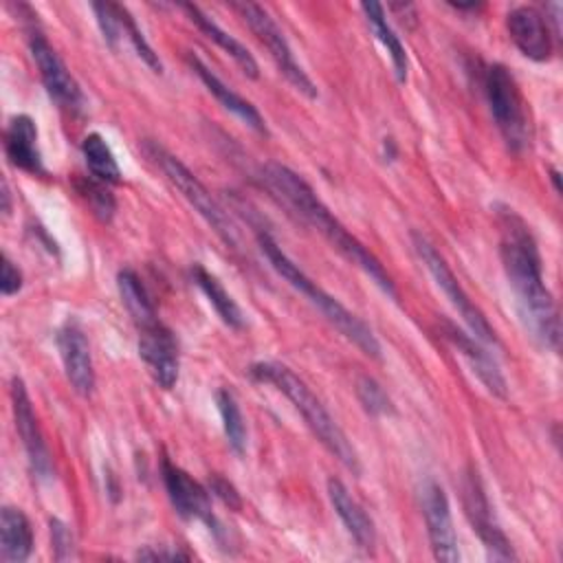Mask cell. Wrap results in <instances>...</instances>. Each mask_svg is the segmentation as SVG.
<instances>
[{"label": "cell", "mask_w": 563, "mask_h": 563, "mask_svg": "<svg viewBox=\"0 0 563 563\" xmlns=\"http://www.w3.org/2000/svg\"><path fill=\"white\" fill-rule=\"evenodd\" d=\"M499 260L515 295V308L530 339L543 350L559 352L561 319L559 308L543 282L539 244L528 222L510 207L497 205Z\"/></svg>", "instance_id": "1"}, {"label": "cell", "mask_w": 563, "mask_h": 563, "mask_svg": "<svg viewBox=\"0 0 563 563\" xmlns=\"http://www.w3.org/2000/svg\"><path fill=\"white\" fill-rule=\"evenodd\" d=\"M262 185L295 213L301 222L321 233L350 264L361 268L387 297L398 299L396 286L389 273L383 268L378 257L369 253L343 224L341 220L323 205V200L314 194V189L290 167L282 163H266L260 169Z\"/></svg>", "instance_id": "2"}, {"label": "cell", "mask_w": 563, "mask_h": 563, "mask_svg": "<svg viewBox=\"0 0 563 563\" xmlns=\"http://www.w3.org/2000/svg\"><path fill=\"white\" fill-rule=\"evenodd\" d=\"M249 374L253 380L262 385H273L277 391H282L292 407L301 413L308 429L314 433V438L352 473H361L358 453L343 433V429L336 424V420L330 416V411L323 407V402L312 394V389L284 363L277 361H257L249 367Z\"/></svg>", "instance_id": "3"}, {"label": "cell", "mask_w": 563, "mask_h": 563, "mask_svg": "<svg viewBox=\"0 0 563 563\" xmlns=\"http://www.w3.org/2000/svg\"><path fill=\"white\" fill-rule=\"evenodd\" d=\"M255 240L260 251L266 255L268 264L275 268L279 277H284L297 292H301L323 317L332 323L350 343H354L365 356L380 358V343L372 328L358 319L352 310H347L336 297L325 292L317 282H312L277 244V240L266 229H255Z\"/></svg>", "instance_id": "4"}, {"label": "cell", "mask_w": 563, "mask_h": 563, "mask_svg": "<svg viewBox=\"0 0 563 563\" xmlns=\"http://www.w3.org/2000/svg\"><path fill=\"white\" fill-rule=\"evenodd\" d=\"M482 90L493 114V121L512 154H521L530 147L532 125L528 101L504 64H488L482 75Z\"/></svg>", "instance_id": "5"}, {"label": "cell", "mask_w": 563, "mask_h": 563, "mask_svg": "<svg viewBox=\"0 0 563 563\" xmlns=\"http://www.w3.org/2000/svg\"><path fill=\"white\" fill-rule=\"evenodd\" d=\"M143 152L147 158L165 174V178L172 183L174 189L194 207V211L213 229V233L231 249H238V231L231 222L229 213L216 202L211 191L202 185V180L172 152H167L156 141H143Z\"/></svg>", "instance_id": "6"}, {"label": "cell", "mask_w": 563, "mask_h": 563, "mask_svg": "<svg viewBox=\"0 0 563 563\" xmlns=\"http://www.w3.org/2000/svg\"><path fill=\"white\" fill-rule=\"evenodd\" d=\"M411 242L413 249L420 257V262L424 264V268L429 271V275L433 277L435 286L444 292V297L451 301V306L457 310V314L462 317V321L466 323L468 332L484 343L486 347H501L499 336L495 332V328L488 323V319L484 317V312L471 301V297L466 295V290L462 288V284L457 282V277L453 275L451 266L446 264V260L440 255V251L418 231L411 233Z\"/></svg>", "instance_id": "7"}, {"label": "cell", "mask_w": 563, "mask_h": 563, "mask_svg": "<svg viewBox=\"0 0 563 563\" xmlns=\"http://www.w3.org/2000/svg\"><path fill=\"white\" fill-rule=\"evenodd\" d=\"M229 7L242 18V22L257 37V42L268 51L271 59L275 62L279 73L286 77V81L295 90L306 95L308 99H317L319 90H317L314 81L308 77V73L295 59L292 48H290L288 40L284 37V31L277 26V22L271 18V13L255 2H231Z\"/></svg>", "instance_id": "8"}, {"label": "cell", "mask_w": 563, "mask_h": 563, "mask_svg": "<svg viewBox=\"0 0 563 563\" xmlns=\"http://www.w3.org/2000/svg\"><path fill=\"white\" fill-rule=\"evenodd\" d=\"M462 506L473 532L486 548L488 559L493 561H515L517 552L495 519L493 506L475 468H468L462 477Z\"/></svg>", "instance_id": "9"}, {"label": "cell", "mask_w": 563, "mask_h": 563, "mask_svg": "<svg viewBox=\"0 0 563 563\" xmlns=\"http://www.w3.org/2000/svg\"><path fill=\"white\" fill-rule=\"evenodd\" d=\"M26 42H29V53L37 66L40 79L46 92L51 95V99H55L66 110H73V112L81 110L84 92L77 79L70 75L68 66L51 46V42L46 40V35L42 33L35 20H31L26 26Z\"/></svg>", "instance_id": "10"}, {"label": "cell", "mask_w": 563, "mask_h": 563, "mask_svg": "<svg viewBox=\"0 0 563 563\" xmlns=\"http://www.w3.org/2000/svg\"><path fill=\"white\" fill-rule=\"evenodd\" d=\"M161 479L165 486V493L174 506V510L183 519H196L202 521L209 532L220 539L222 523L211 510V493L200 482H196L187 471L176 466L169 457L161 460Z\"/></svg>", "instance_id": "11"}, {"label": "cell", "mask_w": 563, "mask_h": 563, "mask_svg": "<svg viewBox=\"0 0 563 563\" xmlns=\"http://www.w3.org/2000/svg\"><path fill=\"white\" fill-rule=\"evenodd\" d=\"M11 409H13V420H15V431L22 440L29 468L35 479L46 482L53 477V460L48 453V446L44 442L37 416L33 411V402L29 398L26 385L20 376L11 378Z\"/></svg>", "instance_id": "12"}, {"label": "cell", "mask_w": 563, "mask_h": 563, "mask_svg": "<svg viewBox=\"0 0 563 563\" xmlns=\"http://www.w3.org/2000/svg\"><path fill=\"white\" fill-rule=\"evenodd\" d=\"M420 508H422L427 537H429L433 556L444 563L460 561L457 534H455L453 517H451V504H449L444 488L435 479H427L420 486Z\"/></svg>", "instance_id": "13"}, {"label": "cell", "mask_w": 563, "mask_h": 563, "mask_svg": "<svg viewBox=\"0 0 563 563\" xmlns=\"http://www.w3.org/2000/svg\"><path fill=\"white\" fill-rule=\"evenodd\" d=\"M139 356L147 367L152 380L169 391L178 383L180 350L174 332L158 321L139 328Z\"/></svg>", "instance_id": "14"}, {"label": "cell", "mask_w": 563, "mask_h": 563, "mask_svg": "<svg viewBox=\"0 0 563 563\" xmlns=\"http://www.w3.org/2000/svg\"><path fill=\"white\" fill-rule=\"evenodd\" d=\"M55 345L64 365L66 380L77 396L88 398L95 391V365L90 343L84 328L75 319H66L55 334Z\"/></svg>", "instance_id": "15"}, {"label": "cell", "mask_w": 563, "mask_h": 563, "mask_svg": "<svg viewBox=\"0 0 563 563\" xmlns=\"http://www.w3.org/2000/svg\"><path fill=\"white\" fill-rule=\"evenodd\" d=\"M506 29L519 53L532 62H548L554 53L548 18L532 4H519L508 11Z\"/></svg>", "instance_id": "16"}, {"label": "cell", "mask_w": 563, "mask_h": 563, "mask_svg": "<svg viewBox=\"0 0 563 563\" xmlns=\"http://www.w3.org/2000/svg\"><path fill=\"white\" fill-rule=\"evenodd\" d=\"M442 336L460 352V356L468 363L471 372L479 378V383L486 387L488 394L501 400L508 396V383L501 374V367L484 343H479L471 332L460 330L455 323L446 319L442 321Z\"/></svg>", "instance_id": "17"}, {"label": "cell", "mask_w": 563, "mask_h": 563, "mask_svg": "<svg viewBox=\"0 0 563 563\" xmlns=\"http://www.w3.org/2000/svg\"><path fill=\"white\" fill-rule=\"evenodd\" d=\"M2 145L4 156L13 167L33 176L44 174L42 152L37 145V125L29 114H13L7 121Z\"/></svg>", "instance_id": "18"}, {"label": "cell", "mask_w": 563, "mask_h": 563, "mask_svg": "<svg viewBox=\"0 0 563 563\" xmlns=\"http://www.w3.org/2000/svg\"><path fill=\"white\" fill-rule=\"evenodd\" d=\"M187 64L189 68L198 75V79L205 84V88L218 99V103L229 110L231 114H235L242 123H246L251 130H255L257 134H266V121L264 117L260 114V110L249 101L244 99L242 95H238L233 88H229L196 53H187Z\"/></svg>", "instance_id": "19"}, {"label": "cell", "mask_w": 563, "mask_h": 563, "mask_svg": "<svg viewBox=\"0 0 563 563\" xmlns=\"http://www.w3.org/2000/svg\"><path fill=\"white\" fill-rule=\"evenodd\" d=\"M325 486H328V499H330L336 517L345 526L347 534L354 539V543L361 550H367V552L374 550L376 530H374V521L365 512V508L350 495V490L345 488V484L341 479L330 477Z\"/></svg>", "instance_id": "20"}, {"label": "cell", "mask_w": 563, "mask_h": 563, "mask_svg": "<svg viewBox=\"0 0 563 563\" xmlns=\"http://www.w3.org/2000/svg\"><path fill=\"white\" fill-rule=\"evenodd\" d=\"M180 9L189 15V20L200 29L202 35H207L211 42H216V44L240 66V70H242L249 79H257V77H260L257 59L253 57V53H251L240 40H235V37L229 35L222 26H218V22H213L198 4L185 2V4H180Z\"/></svg>", "instance_id": "21"}, {"label": "cell", "mask_w": 563, "mask_h": 563, "mask_svg": "<svg viewBox=\"0 0 563 563\" xmlns=\"http://www.w3.org/2000/svg\"><path fill=\"white\" fill-rule=\"evenodd\" d=\"M33 528L29 517L15 506H2L0 512V556L7 563H24L33 552Z\"/></svg>", "instance_id": "22"}, {"label": "cell", "mask_w": 563, "mask_h": 563, "mask_svg": "<svg viewBox=\"0 0 563 563\" xmlns=\"http://www.w3.org/2000/svg\"><path fill=\"white\" fill-rule=\"evenodd\" d=\"M361 11L365 15L367 26L372 29L374 37L383 44V48L389 55L391 68H394V77L398 84L407 81V70H409V59H407V51L400 42V37L396 35V31L391 29L387 15H385V7L378 2H361Z\"/></svg>", "instance_id": "23"}, {"label": "cell", "mask_w": 563, "mask_h": 563, "mask_svg": "<svg viewBox=\"0 0 563 563\" xmlns=\"http://www.w3.org/2000/svg\"><path fill=\"white\" fill-rule=\"evenodd\" d=\"M191 279L200 288V292L207 297V301L211 303V308L216 310V314L224 325H229L231 330L244 328V314L240 306L233 301V297L227 292V288L213 273H209L202 264H194Z\"/></svg>", "instance_id": "24"}, {"label": "cell", "mask_w": 563, "mask_h": 563, "mask_svg": "<svg viewBox=\"0 0 563 563\" xmlns=\"http://www.w3.org/2000/svg\"><path fill=\"white\" fill-rule=\"evenodd\" d=\"M117 288H119V297H121V303L125 306L128 314L132 317L136 330L139 328H145L154 321H158L156 317V308L150 299V292L147 288L143 286L141 277L136 275V271L132 268H121L117 273Z\"/></svg>", "instance_id": "25"}, {"label": "cell", "mask_w": 563, "mask_h": 563, "mask_svg": "<svg viewBox=\"0 0 563 563\" xmlns=\"http://www.w3.org/2000/svg\"><path fill=\"white\" fill-rule=\"evenodd\" d=\"M81 154L88 165V172L92 178L106 183V185H117L121 183V169L119 163L106 143V139L99 132H90L81 141Z\"/></svg>", "instance_id": "26"}, {"label": "cell", "mask_w": 563, "mask_h": 563, "mask_svg": "<svg viewBox=\"0 0 563 563\" xmlns=\"http://www.w3.org/2000/svg\"><path fill=\"white\" fill-rule=\"evenodd\" d=\"M216 405H218V413L222 420V431L227 438L229 449L235 455H244L246 451V424H244V416L240 411V405L233 396L231 389L222 387L216 391Z\"/></svg>", "instance_id": "27"}, {"label": "cell", "mask_w": 563, "mask_h": 563, "mask_svg": "<svg viewBox=\"0 0 563 563\" xmlns=\"http://www.w3.org/2000/svg\"><path fill=\"white\" fill-rule=\"evenodd\" d=\"M354 391H356V398L363 407V411L372 418H385V416H394L396 413V407L391 402V398L387 396V391L383 389V385L367 376V374H361L354 383Z\"/></svg>", "instance_id": "28"}, {"label": "cell", "mask_w": 563, "mask_h": 563, "mask_svg": "<svg viewBox=\"0 0 563 563\" xmlns=\"http://www.w3.org/2000/svg\"><path fill=\"white\" fill-rule=\"evenodd\" d=\"M77 187V194L88 202V207L92 209V213L101 220V222H110L112 216H114V209H117V200L110 191V187L92 176H86V178H79L75 183Z\"/></svg>", "instance_id": "29"}, {"label": "cell", "mask_w": 563, "mask_h": 563, "mask_svg": "<svg viewBox=\"0 0 563 563\" xmlns=\"http://www.w3.org/2000/svg\"><path fill=\"white\" fill-rule=\"evenodd\" d=\"M117 13H119V20H121V31H123V35L130 40V44L134 46L136 55H139L154 73H163V64H161V59H158V53H154V48L150 46V42H147L145 35H143V31L139 29L134 15L128 11V7H123V4L117 2Z\"/></svg>", "instance_id": "30"}, {"label": "cell", "mask_w": 563, "mask_h": 563, "mask_svg": "<svg viewBox=\"0 0 563 563\" xmlns=\"http://www.w3.org/2000/svg\"><path fill=\"white\" fill-rule=\"evenodd\" d=\"M95 18H97V24H99V31L103 35V42L110 46V48H117L119 44V37H121V20H119V13H117V2H92L90 4Z\"/></svg>", "instance_id": "31"}, {"label": "cell", "mask_w": 563, "mask_h": 563, "mask_svg": "<svg viewBox=\"0 0 563 563\" xmlns=\"http://www.w3.org/2000/svg\"><path fill=\"white\" fill-rule=\"evenodd\" d=\"M51 543H53V556L57 561H66L73 556V548H75V539L70 528L62 521V519H51Z\"/></svg>", "instance_id": "32"}, {"label": "cell", "mask_w": 563, "mask_h": 563, "mask_svg": "<svg viewBox=\"0 0 563 563\" xmlns=\"http://www.w3.org/2000/svg\"><path fill=\"white\" fill-rule=\"evenodd\" d=\"M207 488H209V493L216 495L224 506H229V508H233V510H240V508H242V497H240L238 488H235L229 479H224V477H220V475H211Z\"/></svg>", "instance_id": "33"}, {"label": "cell", "mask_w": 563, "mask_h": 563, "mask_svg": "<svg viewBox=\"0 0 563 563\" xmlns=\"http://www.w3.org/2000/svg\"><path fill=\"white\" fill-rule=\"evenodd\" d=\"M22 288V271L13 264V260L2 253V275H0V292L4 297H11L15 292H20Z\"/></svg>", "instance_id": "34"}, {"label": "cell", "mask_w": 563, "mask_h": 563, "mask_svg": "<svg viewBox=\"0 0 563 563\" xmlns=\"http://www.w3.org/2000/svg\"><path fill=\"white\" fill-rule=\"evenodd\" d=\"M136 559H145V561H187V559H191V554L180 552V550H154L150 545V548L139 550Z\"/></svg>", "instance_id": "35"}, {"label": "cell", "mask_w": 563, "mask_h": 563, "mask_svg": "<svg viewBox=\"0 0 563 563\" xmlns=\"http://www.w3.org/2000/svg\"><path fill=\"white\" fill-rule=\"evenodd\" d=\"M0 200H2V205H0L2 216H9V213H11V191H9V183H7V180H2V187H0Z\"/></svg>", "instance_id": "36"}, {"label": "cell", "mask_w": 563, "mask_h": 563, "mask_svg": "<svg viewBox=\"0 0 563 563\" xmlns=\"http://www.w3.org/2000/svg\"><path fill=\"white\" fill-rule=\"evenodd\" d=\"M455 11H479L484 4H479V2H471V4H451Z\"/></svg>", "instance_id": "37"}, {"label": "cell", "mask_w": 563, "mask_h": 563, "mask_svg": "<svg viewBox=\"0 0 563 563\" xmlns=\"http://www.w3.org/2000/svg\"><path fill=\"white\" fill-rule=\"evenodd\" d=\"M550 178H552V183H554V189H556V191H561V185H559V172H556L554 167L550 169Z\"/></svg>", "instance_id": "38"}]
</instances>
